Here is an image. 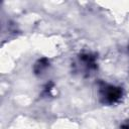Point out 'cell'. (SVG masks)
<instances>
[{"instance_id": "3957f363", "label": "cell", "mask_w": 129, "mask_h": 129, "mask_svg": "<svg viewBox=\"0 0 129 129\" xmlns=\"http://www.w3.org/2000/svg\"><path fill=\"white\" fill-rule=\"evenodd\" d=\"M122 129H129V121L122 125Z\"/></svg>"}, {"instance_id": "6da1fadb", "label": "cell", "mask_w": 129, "mask_h": 129, "mask_svg": "<svg viewBox=\"0 0 129 129\" xmlns=\"http://www.w3.org/2000/svg\"><path fill=\"white\" fill-rule=\"evenodd\" d=\"M122 97V89L112 85H103L100 88V98L105 104H114Z\"/></svg>"}, {"instance_id": "7a4b0ae2", "label": "cell", "mask_w": 129, "mask_h": 129, "mask_svg": "<svg viewBox=\"0 0 129 129\" xmlns=\"http://www.w3.org/2000/svg\"><path fill=\"white\" fill-rule=\"evenodd\" d=\"M48 67V61L46 58H41L39 59L35 64H34V72L35 74H41L42 72H44L46 70V68Z\"/></svg>"}]
</instances>
